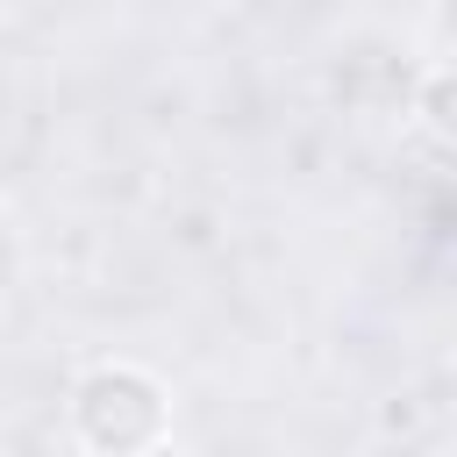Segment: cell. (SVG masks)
<instances>
[{"instance_id": "7a4b0ae2", "label": "cell", "mask_w": 457, "mask_h": 457, "mask_svg": "<svg viewBox=\"0 0 457 457\" xmlns=\"http://www.w3.org/2000/svg\"><path fill=\"white\" fill-rule=\"evenodd\" d=\"M421 121L443 136L450 129V71H428V93H421Z\"/></svg>"}, {"instance_id": "5b68a950", "label": "cell", "mask_w": 457, "mask_h": 457, "mask_svg": "<svg viewBox=\"0 0 457 457\" xmlns=\"http://www.w3.org/2000/svg\"><path fill=\"white\" fill-rule=\"evenodd\" d=\"M428 457H450V450H428Z\"/></svg>"}, {"instance_id": "6da1fadb", "label": "cell", "mask_w": 457, "mask_h": 457, "mask_svg": "<svg viewBox=\"0 0 457 457\" xmlns=\"http://www.w3.org/2000/svg\"><path fill=\"white\" fill-rule=\"evenodd\" d=\"M71 436L86 457H136L171 436V393L143 364H93L71 386Z\"/></svg>"}, {"instance_id": "277c9868", "label": "cell", "mask_w": 457, "mask_h": 457, "mask_svg": "<svg viewBox=\"0 0 457 457\" xmlns=\"http://www.w3.org/2000/svg\"><path fill=\"white\" fill-rule=\"evenodd\" d=\"M0 207H7V179H0Z\"/></svg>"}, {"instance_id": "3957f363", "label": "cell", "mask_w": 457, "mask_h": 457, "mask_svg": "<svg viewBox=\"0 0 457 457\" xmlns=\"http://www.w3.org/2000/svg\"><path fill=\"white\" fill-rule=\"evenodd\" d=\"M136 457H193V450H186V443H171V436H164V443H150V450H136Z\"/></svg>"}]
</instances>
